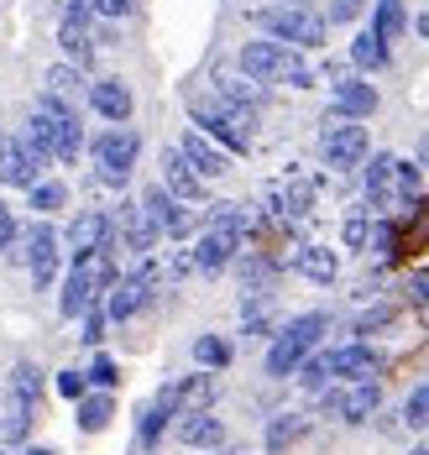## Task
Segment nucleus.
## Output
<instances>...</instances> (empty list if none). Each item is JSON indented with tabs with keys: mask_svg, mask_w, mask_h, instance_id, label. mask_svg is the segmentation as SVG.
Returning a JSON list of instances; mask_svg holds the SVG:
<instances>
[{
	"mask_svg": "<svg viewBox=\"0 0 429 455\" xmlns=\"http://www.w3.org/2000/svg\"><path fill=\"white\" fill-rule=\"evenodd\" d=\"M110 413H115L110 393H84V398H79V429H84V435H99V429L110 424Z\"/></svg>",
	"mask_w": 429,
	"mask_h": 455,
	"instance_id": "nucleus-31",
	"label": "nucleus"
},
{
	"mask_svg": "<svg viewBox=\"0 0 429 455\" xmlns=\"http://www.w3.org/2000/svg\"><path fill=\"white\" fill-rule=\"evenodd\" d=\"M179 382H184V409H210V398H215L210 377H179Z\"/></svg>",
	"mask_w": 429,
	"mask_h": 455,
	"instance_id": "nucleus-36",
	"label": "nucleus"
},
{
	"mask_svg": "<svg viewBox=\"0 0 429 455\" xmlns=\"http://www.w3.org/2000/svg\"><path fill=\"white\" fill-rule=\"evenodd\" d=\"M367 204H372L377 215L398 210V199H393V152H377L372 168H367Z\"/></svg>",
	"mask_w": 429,
	"mask_h": 455,
	"instance_id": "nucleus-19",
	"label": "nucleus"
},
{
	"mask_svg": "<svg viewBox=\"0 0 429 455\" xmlns=\"http://www.w3.org/2000/svg\"><path fill=\"white\" fill-rule=\"evenodd\" d=\"M267 199H273V210H278V215H293V220H298V215H309V210H314V183H309V179H288L283 188H273Z\"/></svg>",
	"mask_w": 429,
	"mask_h": 455,
	"instance_id": "nucleus-23",
	"label": "nucleus"
},
{
	"mask_svg": "<svg viewBox=\"0 0 429 455\" xmlns=\"http://www.w3.org/2000/svg\"><path fill=\"white\" fill-rule=\"evenodd\" d=\"M367 241H372V226H367V215H356V220H346V246H351V251H361Z\"/></svg>",
	"mask_w": 429,
	"mask_h": 455,
	"instance_id": "nucleus-41",
	"label": "nucleus"
},
{
	"mask_svg": "<svg viewBox=\"0 0 429 455\" xmlns=\"http://www.w3.org/2000/svg\"><path fill=\"white\" fill-rule=\"evenodd\" d=\"M278 5H304V0H278Z\"/></svg>",
	"mask_w": 429,
	"mask_h": 455,
	"instance_id": "nucleus-48",
	"label": "nucleus"
},
{
	"mask_svg": "<svg viewBox=\"0 0 429 455\" xmlns=\"http://www.w3.org/2000/svg\"><path fill=\"white\" fill-rule=\"evenodd\" d=\"M27 194H32V210H37V215H58V210L68 204V183H58V179L32 183Z\"/></svg>",
	"mask_w": 429,
	"mask_h": 455,
	"instance_id": "nucleus-32",
	"label": "nucleus"
},
{
	"mask_svg": "<svg viewBox=\"0 0 429 455\" xmlns=\"http://www.w3.org/2000/svg\"><path fill=\"white\" fill-rule=\"evenodd\" d=\"M90 11H95V16H110V21H121V16L137 11V0H90Z\"/></svg>",
	"mask_w": 429,
	"mask_h": 455,
	"instance_id": "nucleus-40",
	"label": "nucleus"
},
{
	"mask_svg": "<svg viewBox=\"0 0 429 455\" xmlns=\"http://www.w3.org/2000/svg\"><path fill=\"white\" fill-rule=\"evenodd\" d=\"M189 110H194V121H199V132L210 141H220L226 152H246V147H251V121H257L251 110H241V105L220 100V94H215V100L199 94Z\"/></svg>",
	"mask_w": 429,
	"mask_h": 455,
	"instance_id": "nucleus-4",
	"label": "nucleus"
},
{
	"mask_svg": "<svg viewBox=\"0 0 429 455\" xmlns=\"http://www.w3.org/2000/svg\"><path fill=\"white\" fill-rule=\"evenodd\" d=\"M163 188L173 194V199H184V204H199L204 199V179L189 168V157L173 147V152H163Z\"/></svg>",
	"mask_w": 429,
	"mask_h": 455,
	"instance_id": "nucleus-15",
	"label": "nucleus"
},
{
	"mask_svg": "<svg viewBox=\"0 0 429 455\" xmlns=\"http://www.w3.org/2000/svg\"><path fill=\"white\" fill-rule=\"evenodd\" d=\"M204 230L226 235V241H231V246L241 251V241L251 235V215H246L241 204H210V220H204Z\"/></svg>",
	"mask_w": 429,
	"mask_h": 455,
	"instance_id": "nucleus-20",
	"label": "nucleus"
},
{
	"mask_svg": "<svg viewBox=\"0 0 429 455\" xmlns=\"http://www.w3.org/2000/svg\"><path fill=\"white\" fill-rule=\"evenodd\" d=\"M0 455H5V451H0Z\"/></svg>",
	"mask_w": 429,
	"mask_h": 455,
	"instance_id": "nucleus-51",
	"label": "nucleus"
},
{
	"mask_svg": "<svg viewBox=\"0 0 429 455\" xmlns=\"http://www.w3.org/2000/svg\"><path fill=\"white\" fill-rule=\"evenodd\" d=\"M414 299H425L429 304V273H414Z\"/></svg>",
	"mask_w": 429,
	"mask_h": 455,
	"instance_id": "nucleus-44",
	"label": "nucleus"
},
{
	"mask_svg": "<svg viewBox=\"0 0 429 455\" xmlns=\"http://www.w3.org/2000/svg\"><path fill=\"white\" fill-rule=\"evenodd\" d=\"M0 152H5V137H0Z\"/></svg>",
	"mask_w": 429,
	"mask_h": 455,
	"instance_id": "nucleus-50",
	"label": "nucleus"
},
{
	"mask_svg": "<svg viewBox=\"0 0 429 455\" xmlns=\"http://www.w3.org/2000/svg\"><path fill=\"white\" fill-rule=\"evenodd\" d=\"M220 455H241V451H220Z\"/></svg>",
	"mask_w": 429,
	"mask_h": 455,
	"instance_id": "nucleus-49",
	"label": "nucleus"
},
{
	"mask_svg": "<svg viewBox=\"0 0 429 455\" xmlns=\"http://www.w3.org/2000/svg\"><path fill=\"white\" fill-rule=\"evenodd\" d=\"M90 94V84H84V74L74 68V63H52L48 68V100H63V105H74L79 110V100Z\"/></svg>",
	"mask_w": 429,
	"mask_h": 455,
	"instance_id": "nucleus-22",
	"label": "nucleus"
},
{
	"mask_svg": "<svg viewBox=\"0 0 429 455\" xmlns=\"http://www.w3.org/2000/svg\"><path fill=\"white\" fill-rule=\"evenodd\" d=\"M179 440L194 445V451H215V445L226 440V424H220L210 409H184L179 413Z\"/></svg>",
	"mask_w": 429,
	"mask_h": 455,
	"instance_id": "nucleus-18",
	"label": "nucleus"
},
{
	"mask_svg": "<svg viewBox=\"0 0 429 455\" xmlns=\"http://www.w3.org/2000/svg\"><path fill=\"white\" fill-rule=\"evenodd\" d=\"M84 377H90V382H95L99 393H110V387H115V382H121V366L110 362V356H95V366H90V371H84Z\"/></svg>",
	"mask_w": 429,
	"mask_h": 455,
	"instance_id": "nucleus-37",
	"label": "nucleus"
},
{
	"mask_svg": "<svg viewBox=\"0 0 429 455\" xmlns=\"http://www.w3.org/2000/svg\"><path fill=\"white\" fill-rule=\"evenodd\" d=\"M257 27H262L273 43H288V47H298V52L325 47V32H330V21L314 16L309 5H262V11H257Z\"/></svg>",
	"mask_w": 429,
	"mask_h": 455,
	"instance_id": "nucleus-3",
	"label": "nucleus"
},
{
	"mask_svg": "<svg viewBox=\"0 0 429 455\" xmlns=\"http://www.w3.org/2000/svg\"><path fill=\"white\" fill-rule=\"evenodd\" d=\"M152 283H157V267H152V262L137 267L131 277H121V283L105 293V315H110V319H131L147 299H152Z\"/></svg>",
	"mask_w": 429,
	"mask_h": 455,
	"instance_id": "nucleus-11",
	"label": "nucleus"
},
{
	"mask_svg": "<svg viewBox=\"0 0 429 455\" xmlns=\"http://www.w3.org/2000/svg\"><path fill=\"white\" fill-rule=\"evenodd\" d=\"M419 37H429V11L419 16Z\"/></svg>",
	"mask_w": 429,
	"mask_h": 455,
	"instance_id": "nucleus-46",
	"label": "nucleus"
},
{
	"mask_svg": "<svg viewBox=\"0 0 429 455\" xmlns=\"http://www.w3.org/2000/svg\"><path fill=\"white\" fill-rule=\"evenodd\" d=\"M90 157H95V179L110 183V188H121V183L131 179L137 157H142V137H137L131 126H105V132L90 141Z\"/></svg>",
	"mask_w": 429,
	"mask_h": 455,
	"instance_id": "nucleus-5",
	"label": "nucleus"
},
{
	"mask_svg": "<svg viewBox=\"0 0 429 455\" xmlns=\"http://www.w3.org/2000/svg\"><path fill=\"white\" fill-rule=\"evenodd\" d=\"M293 267L309 277V283H335V251H325V246H298Z\"/></svg>",
	"mask_w": 429,
	"mask_h": 455,
	"instance_id": "nucleus-28",
	"label": "nucleus"
},
{
	"mask_svg": "<svg viewBox=\"0 0 429 455\" xmlns=\"http://www.w3.org/2000/svg\"><path fill=\"white\" fill-rule=\"evenodd\" d=\"M27 455H52V451H48V445H32V451H27Z\"/></svg>",
	"mask_w": 429,
	"mask_h": 455,
	"instance_id": "nucleus-47",
	"label": "nucleus"
},
{
	"mask_svg": "<svg viewBox=\"0 0 429 455\" xmlns=\"http://www.w3.org/2000/svg\"><path fill=\"white\" fill-rule=\"evenodd\" d=\"M330 110L340 121H367L372 110H377V90L367 84V79H340L330 94Z\"/></svg>",
	"mask_w": 429,
	"mask_h": 455,
	"instance_id": "nucleus-16",
	"label": "nucleus"
},
{
	"mask_svg": "<svg viewBox=\"0 0 429 455\" xmlns=\"http://www.w3.org/2000/svg\"><path fill=\"white\" fill-rule=\"evenodd\" d=\"M241 74L257 79V84H293V90H309L314 84V68L304 63V52L288 43H246L241 47Z\"/></svg>",
	"mask_w": 429,
	"mask_h": 455,
	"instance_id": "nucleus-1",
	"label": "nucleus"
},
{
	"mask_svg": "<svg viewBox=\"0 0 429 455\" xmlns=\"http://www.w3.org/2000/svg\"><path fill=\"white\" fill-rule=\"evenodd\" d=\"M361 11H367V0H335V5H330V16H325V21H356Z\"/></svg>",
	"mask_w": 429,
	"mask_h": 455,
	"instance_id": "nucleus-43",
	"label": "nucleus"
},
{
	"mask_svg": "<svg viewBox=\"0 0 429 455\" xmlns=\"http://www.w3.org/2000/svg\"><path fill=\"white\" fill-rule=\"evenodd\" d=\"M84 100H90V110H95V116H105L110 126H126V121H131V105H137L126 79H95Z\"/></svg>",
	"mask_w": 429,
	"mask_h": 455,
	"instance_id": "nucleus-12",
	"label": "nucleus"
},
{
	"mask_svg": "<svg viewBox=\"0 0 429 455\" xmlns=\"http://www.w3.org/2000/svg\"><path fill=\"white\" fill-rule=\"evenodd\" d=\"M330 330V315H298L288 319L283 330L273 335V346H267V377H293L304 356H314V346H320V335Z\"/></svg>",
	"mask_w": 429,
	"mask_h": 455,
	"instance_id": "nucleus-2",
	"label": "nucleus"
},
{
	"mask_svg": "<svg viewBox=\"0 0 429 455\" xmlns=\"http://www.w3.org/2000/svg\"><path fill=\"white\" fill-rule=\"evenodd\" d=\"M179 152L189 157V168L199 173V179H220V173H231V152H226V147H215V141L204 137L199 126H194V132H184Z\"/></svg>",
	"mask_w": 429,
	"mask_h": 455,
	"instance_id": "nucleus-13",
	"label": "nucleus"
},
{
	"mask_svg": "<svg viewBox=\"0 0 429 455\" xmlns=\"http://www.w3.org/2000/svg\"><path fill=\"white\" fill-rule=\"evenodd\" d=\"M5 398H16V403H27V409H37L43 403V371L32 362H21L11 371V387H5Z\"/></svg>",
	"mask_w": 429,
	"mask_h": 455,
	"instance_id": "nucleus-27",
	"label": "nucleus"
},
{
	"mask_svg": "<svg viewBox=\"0 0 429 455\" xmlns=\"http://www.w3.org/2000/svg\"><path fill=\"white\" fill-rule=\"evenodd\" d=\"M52 157L37 147V141L27 137V132H16V137L5 141V152H0V183H11V188H32V183H43V168H48Z\"/></svg>",
	"mask_w": 429,
	"mask_h": 455,
	"instance_id": "nucleus-7",
	"label": "nucleus"
},
{
	"mask_svg": "<svg viewBox=\"0 0 429 455\" xmlns=\"http://www.w3.org/2000/svg\"><path fill=\"white\" fill-rule=\"evenodd\" d=\"M99 251H115V226H110V215H99V210L74 215V226H68V257H74V262H90Z\"/></svg>",
	"mask_w": 429,
	"mask_h": 455,
	"instance_id": "nucleus-9",
	"label": "nucleus"
},
{
	"mask_svg": "<svg viewBox=\"0 0 429 455\" xmlns=\"http://www.w3.org/2000/svg\"><path fill=\"white\" fill-rule=\"evenodd\" d=\"M32 419H37V409H27V403L5 398V403H0V435H5L11 445H21V440H27V429H32Z\"/></svg>",
	"mask_w": 429,
	"mask_h": 455,
	"instance_id": "nucleus-30",
	"label": "nucleus"
},
{
	"mask_svg": "<svg viewBox=\"0 0 429 455\" xmlns=\"http://www.w3.org/2000/svg\"><path fill=\"white\" fill-rule=\"evenodd\" d=\"M325 366H330V377H340V382H361V377H372L377 371V351L372 346H335V351H325Z\"/></svg>",
	"mask_w": 429,
	"mask_h": 455,
	"instance_id": "nucleus-17",
	"label": "nucleus"
},
{
	"mask_svg": "<svg viewBox=\"0 0 429 455\" xmlns=\"http://www.w3.org/2000/svg\"><path fill=\"white\" fill-rule=\"evenodd\" d=\"M79 340H84V346H99V340H105V309H84V335H79Z\"/></svg>",
	"mask_w": 429,
	"mask_h": 455,
	"instance_id": "nucleus-39",
	"label": "nucleus"
},
{
	"mask_svg": "<svg viewBox=\"0 0 429 455\" xmlns=\"http://www.w3.org/2000/svg\"><path fill=\"white\" fill-rule=\"evenodd\" d=\"M304 435H309V419H304V413H278V419L267 424V451L283 455L288 445H298Z\"/></svg>",
	"mask_w": 429,
	"mask_h": 455,
	"instance_id": "nucleus-24",
	"label": "nucleus"
},
{
	"mask_svg": "<svg viewBox=\"0 0 429 455\" xmlns=\"http://www.w3.org/2000/svg\"><path fill=\"white\" fill-rule=\"evenodd\" d=\"M419 194H425V173H419V163L393 157V199H398V210H403V204H419Z\"/></svg>",
	"mask_w": 429,
	"mask_h": 455,
	"instance_id": "nucleus-25",
	"label": "nucleus"
},
{
	"mask_svg": "<svg viewBox=\"0 0 429 455\" xmlns=\"http://www.w3.org/2000/svg\"><path fill=\"white\" fill-rule=\"evenodd\" d=\"M189 257H194V273H220V267H226L231 257H236V246H231L226 235L204 230V235L194 241V251H189Z\"/></svg>",
	"mask_w": 429,
	"mask_h": 455,
	"instance_id": "nucleus-21",
	"label": "nucleus"
},
{
	"mask_svg": "<svg viewBox=\"0 0 429 455\" xmlns=\"http://www.w3.org/2000/svg\"><path fill=\"white\" fill-rule=\"evenodd\" d=\"M403 424H409V429H429V382L409 393V403H403Z\"/></svg>",
	"mask_w": 429,
	"mask_h": 455,
	"instance_id": "nucleus-35",
	"label": "nucleus"
},
{
	"mask_svg": "<svg viewBox=\"0 0 429 455\" xmlns=\"http://www.w3.org/2000/svg\"><path fill=\"white\" fill-rule=\"evenodd\" d=\"M99 304V288H95V273H90V262H74L68 277H63V293H58V309L63 319H79L84 309H95Z\"/></svg>",
	"mask_w": 429,
	"mask_h": 455,
	"instance_id": "nucleus-14",
	"label": "nucleus"
},
{
	"mask_svg": "<svg viewBox=\"0 0 429 455\" xmlns=\"http://www.w3.org/2000/svg\"><path fill=\"white\" fill-rule=\"evenodd\" d=\"M367 152H372V137H367V126L361 121H340L335 116L330 126L320 132V157H325V168H361L367 163Z\"/></svg>",
	"mask_w": 429,
	"mask_h": 455,
	"instance_id": "nucleus-6",
	"label": "nucleus"
},
{
	"mask_svg": "<svg viewBox=\"0 0 429 455\" xmlns=\"http://www.w3.org/2000/svg\"><path fill=\"white\" fill-rule=\"evenodd\" d=\"M16 235H21V226H16V215L5 210V199H0V251H11V246H16Z\"/></svg>",
	"mask_w": 429,
	"mask_h": 455,
	"instance_id": "nucleus-42",
	"label": "nucleus"
},
{
	"mask_svg": "<svg viewBox=\"0 0 429 455\" xmlns=\"http://www.w3.org/2000/svg\"><path fill=\"white\" fill-rule=\"evenodd\" d=\"M382 403V387L372 377H361V382H346L340 393H325V413L335 419H346V424H367Z\"/></svg>",
	"mask_w": 429,
	"mask_h": 455,
	"instance_id": "nucleus-10",
	"label": "nucleus"
},
{
	"mask_svg": "<svg viewBox=\"0 0 429 455\" xmlns=\"http://www.w3.org/2000/svg\"><path fill=\"white\" fill-rule=\"evenodd\" d=\"M419 168H429V132L419 137Z\"/></svg>",
	"mask_w": 429,
	"mask_h": 455,
	"instance_id": "nucleus-45",
	"label": "nucleus"
},
{
	"mask_svg": "<svg viewBox=\"0 0 429 455\" xmlns=\"http://www.w3.org/2000/svg\"><path fill=\"white\" fill-rule=\"evenodd\" d=\"M58 393H63V398H74V403H79V398H84V393H90V377H84V371H58Z\"/></svg>",
	"mask_w": 429,
	"mask_h": 455,
	"instance_id": "nucleus-38",
	"label": "nucleus"
},
{
	"mask_svg": "<svg viewBox=\"0 0 429 455\" xmlns=\"http://www.w3.org/2000/svg\"><path fill=\"white\" fill-rule=\"evenodd\" d=\"M403 27H409L403 0H372V32H377L382 43H398V37H403Z\"/></svg>",
	"mask_w": 429,
	"mask_h": 455,
	"instance_id": "nucleus-26",
	"label": "nucleus"
},
{
	"mask_svg": "<svg viewBox=\"0 0 429 455\" xmlns=\"http://www.w3.org/2000/svg\"><path fill=\"white\" fill-rule=\"evenodd\" d=\"M21 257H27V273L37 288H52V277H58V262H63V251H58V230L48 220H37V226L21 230Z\"/></svg>",
	"mask_w": 429,
	"mask_h": 455,
	"instance_id": "nucleus-8",
	"label": "nucleus"
},
{
	"mask_svg": "<svg viewBox=\"0 0 429 455\" xmlns=\"http://www.w3.org/2000/svg\"><path fill=\"white\" fill-rule=\"evenodd\" d=\"M194 362L210 366V371H220V366H231V346H226L220 335H199V340H194Z\"/></svg>",
	"mask_w": 429,
	"mask_h": 455,
	"instance_id": "nucleus-33",
	"label": "nucleus"
},
{
	"mask_svg": "<svg viewBox=\"0 0 429 455\" xmlns=\"http://www.w3.org/2000/svg\"><path fill=\"white\" fill-rule=\"evenodd\" d=\"M351 63H356V68H387V43H382L372 27L356 32V43H351Z\"/></svg>",
	"mask_w": 429,
	"mask_h": 455,
	"instance_id": "nucleus-29",
	"label": "nucleus"
},
{
	"mask_svg": "<svg viewBox=\"0 0 429 455\" xmlns=\"http://www.w3.org/2000/svg\"><path fill=\"white\" fill-rule=\"evenodd\" d=\"M173 413H163L157 403H142V419H137V440L142 445H157V435H163V424H168Z\"/></svg>",
	"mask_w": 429,
	"mask_h": 455,
	"instance_id": "nucleus-34",
	"label": "nucleus"
}]
</instances>
